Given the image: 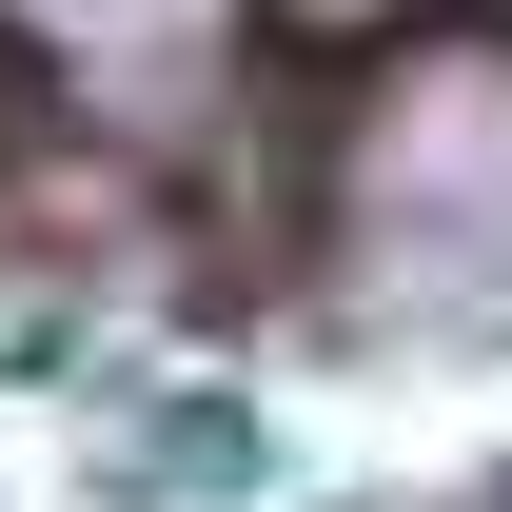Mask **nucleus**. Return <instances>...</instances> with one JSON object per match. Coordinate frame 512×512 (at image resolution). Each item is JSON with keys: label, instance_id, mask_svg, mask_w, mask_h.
<instances>
[{"label": "nucleus", "instance_id": "f257e3e1", "mask_svg": "<svg viewBox=\"0 0 512 512\" xmlns=\"http://www.w3.org/2000/svg\"><path fill=\"white\" fill-rule=\"evenodd\" d=\"M276 453H256V394H138V414H99V493L119 512H237Z\"/></svg>", "mask_w": 512, "mask_h": 512}]
</instances>
